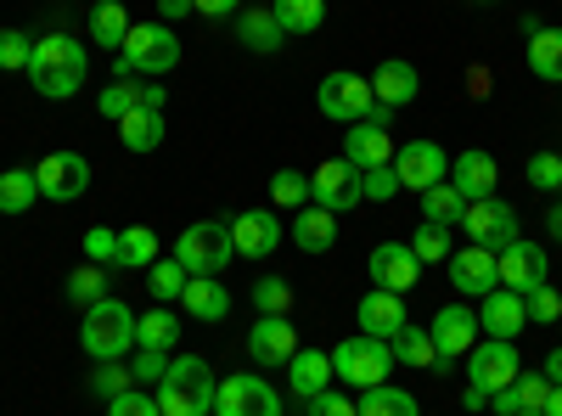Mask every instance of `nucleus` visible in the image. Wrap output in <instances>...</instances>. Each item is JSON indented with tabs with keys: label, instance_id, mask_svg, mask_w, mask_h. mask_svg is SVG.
I'll use <instances>...</instances> for the list:
<instances>
[{
	"label": "nucleus",
	"instance_id": "1",
	"mask_svg": "<svg viewBox=\"0 0 562 416\" xmlns=\"http://www.w3.org/2000/svg\"><path fill=\"white\" fill-rule=\"evenodd\" d=\"M85 74H90V52L74 40V34H45L34 40V57H29V85L40 90L45 102H68L85 90Z\"/></svg>",
	"mask_w": 562,
	"mask_h": 416
},
{
	"label": "nucleus",
	"instance_id": "2",
	"mask_svg": "<svg viewBox=\"0 0 562 416\" xmlns=\"http://www.w3.org/2000/svg\"><path fill=\"white\" fill-rule=\"evenodd\" d=\"M214 389L220 383H214L203 355H175L164 383L153 394H158V411L164 416H214Z\"/></svg>",
	"mask_w": 562,
	"mask_h": 416
},
{
	"label": "nucleus",
	"instance_id": "3",
	"mask_svg": "<svg viewBox=\"0 0 562 416\" xmlns=\"http://www.w3.org/2000/svg\"><path fill=\"white\" fill-rule=\"evenodd\" d=\"M79 344L90 360H124L135 349V310L124 299H102L85 310V327H79Z\"/></svg>",
	"mask_w": 562,
	"mask_h": 416
},
{
	"label": "nucleus",
	"instance_id": "4",
	"mask_svg": "<svg viewBox=\"0 0 562 416\" xmlns=\"http://www.w3.org/2000/svg\"><path fill=\"white\" fill-rule=\"evenodd\" d=\"M175 259L186 265V276H220L231 259H237V243H231V220H198L180 231Z\"/></svg>",
	"mask_w": 562,
	"mask_h": 416
},
{
	"label": "nucleus",
	"instance_id": "5",
	"mask_svg": "<svg viewBox=\"0 0 562 416\" xmlns=\"http://www.w3.org/2000/svg\"><path fill=\"white\" fill-rule=\"evenodd\" d=\"M180 63V40L169 23H130L124 45H119V74H169Z\"/></svg>",
	"mask_w": 562,
	"mask_h": 416
},
{
	"label": "nucleus",
	"instance_id": "6",
	"mask_svg": "<svg viewBox=\"0 0 562 416\" xmlns=\"http://www.w3.org/2000/svg\"><path fill=\"white\" fill-rule=\"evenodd\" d=\"M333 372H338L349 389H378V383H389V372H394V349H389L383 338L355 333V338H344V344L333 349Z\"/></svg>",
	"mask_w": 562,
	"mask_h": 416
},
{
	"label": "nucleus",
	"instance_id": "7",
	"mask_svg": "<svg viewBox=\"0 0 562 416\" xmlns=\"http://www.w3.org/2000/svg\"><path fill=\"white\" fill-rule=\"evenodd\" d=\"M524 372V360H518V344H473L467 349V389H484V394H501L506 383H518Z\"/></svg>",
	"mask_w": 562,
	"mask_h": 416
},
{
	"label": "nucleus",
	"instance_id": "8",
	"mask_svg": "<svg viewBox=\"0 0 562 416\" xmlns=\"http://www.w3.org/2000/svg\"><path fill=\"white\" fill-rule=\"evenodd\" d=\"M214 416H281V394L259 372H237L214 389Z\"/></svg>",
	"mask_w": 562,
	"mask_h": 416
},
{
	"label": "nucleus",
	"instance_id": "9",
	"mask_svg": "<svg viewBox=\"0 0 562 416\" xmlns=\"http://www.w3.org/2000/svg\"><path fill=\"white\" fill-rule=\"evenodd\" d=\"M461 231H467V243L501 254L506 243H518V209H506L501 198H479V203H467Z\"/></svg>",
	"mask_w": 562,
	"mask_h": 416
},
{
	"label": "nucleus",
	"instance_id": "10",
	"mask_svg": "<svg viewBox=\"0 0 562 416\" xmlns=\"http://www.w3.org/2000/svg\"><path fill=\"white\" fill-rule=\"evenodd\" d=\"M371 102H378L371 97V79H360V74H326L315 90V108L338 124H360L371 113Z\"/></svg>",
	"mask_w": 562,
	"mask_h": 416
},
{
	"label": "nucleus",
	"instance_id": "11",
	"mask_svg": "<svg viewBox=\"0 0 562 416\" xmlns=\"http://www.w3.org/2000/svg\"><path fill=\"white\" fill-rule=\"evenodd\" d=\"M310 203H321L326 214H344V209H360L366 192H360V169L349 158H326L315 175H310Z\"/></svg>",
	"mask_w": 562,
	"mask_h": 416
},
{
	"label": "nucleus",
	"instance_id": "12",
	"mask_svg": "<svg viewBox=\"0 0 562 416\" xmlns=\"http://www.w3.org/2000/svg\"><path fill=\"white\" fill-rule=\"evenodd\" d=\"M394 175H400V192H428L439 180H450V153L439 142H411L394 153Z\"/></svg>",
	"mask_w": 562,
	"mask_h": 416
},
{
	"label": "nucleus",
	"instance_id": "13",
	"mask_svg": "<svg viewBox=\"0 0 562 416\" xmlns=\"http://www.w3.org/2000/svg\"><path fill=\"white\" fill-rule=\"evenodd\" d=\"M34 180H40V198L74 203V198L90 192V164H85L79 153H52V158L34 164Z\"/></svg>",
	"mask_w": 562,
	"mask_h": 416
},
{
	"label": "nucleus",
	"instance_id": "14",
	"mask_svg": "<svg viewBox=\"0 0 562 416\" xmlns=\"http://www.w3.org/2000/svg\"><path fill=\"white\" fill-rule=\"evenodd\" d=\"M445 270H450V282H456V293H461V299H484V293H495V288H501L495 254H490V248H479V243L450 248Z\"/></svg>",
	"mask_w": 562,
	"mask_h": 416
},
{
	"label": "nucleus",
	"instance_id": "15",
	"mask_svg": "<svg viewBox=\"0 0 562 416\" xmlns=\"http://www.w3.org/2000/svg\"><path fill=\"white\" fill-rule=\"evenodd\" d=\"M495 270H501V288H512V293H529V288H540L546 282V270H551V254L540 248V243H506L501 254H495Z\"/></svg>",
	"mask_w": 562,
	"mask_h": 416
},
{
	"label": "nucleus",
	"instance_id": "16",
	"mask_svg": "<svg viewBox=\"0 0 562 416\" xmlns=\"http://www.w3.org/2000/svg\"><path fill=\"white\" fill-rule=\"evenodd\" d=\"M529 327V310H524V293L512 288H495L479 299V333L501 338V344H518V333Z\"/></svg>",
	"mask_w": 562,
	"mask_h": 416
},
{
	"label": "nucleus",
	"instance_id": "17",
	"mask_svg": "<svg viewBox=\"0 0 562 416\" xmlns=\"http://www.w3.org/2000/svg\"><path fill=\"white\" fill-rule=\"evenodd\" d=\"M248 355H254L259 366H288V360L299 355L293 321H288V315H259L254 333H248Z\"/></svg>",
	"mask_w": 562,
	"mask_h": 416
},
{
	"label": "nucleus",
	"instance_id": "18",
	"mask_svg": "<svg viewBox=\"0 0 562 416\" xmlns=\"http://www.w3.org/2000/svg\"><path fill=\"white\" fill-rule=\"evenodd\" d=\"M428 338H434L439 360H456L461 349H473V344H479V310H467V304H445V310L434 315Z\"/></svg>",
	"mask_w": 562,
	"mask_h": 416
},
{
	"label": "nucleus",
	"instance_id": "19",
	"mask_svg": "<svg viewBox=\"0 0 562 416\" xmlns=\"http://www.w3.org/2000/svg\"><path fill=\"white\" fill-rule=\"evenodd\" d=\"M422 276V259L411 254V243H378L371 248V282L389 293H411Z\"/></svg>",
	"mask_w": 562,
	"mask_h": 416
},
{
	"label": "nucleus",
	"instance_id": "20",
	"mask_svg": "<svg viewBox=\"0 0 562 416\" xmlns=\"http://www.w3.org/2000/svg\"><path fill=\"white\" fill-rule=\"evenodd\" d=\"M231 243H237V259H265V254H276V243H281V220H276L270 209L237 214V220H231Z\"/></svg>",
	"mask_w": 562,
	"mask_h": 416
},
{
	"label": "nucleus",
	"instance_id": "21",
	"mask_svg": "<svg viewBox=\"0 0 562 416\" xmlns=\"http://www.w3.org/2000/svg\"><path fill=\"white\" fill-rule=\"evenodd\" d=\"M495 180H501V164L490 158V153H461V158H450V187L467 198V203H479V198H495Z\"/></svg>",
	"mask_w": 562,
	"mask_h": 416
},
{
	"label": "nucleus",
	"instance_id": "22",
	"mask_svg": "<svg viewBox=\"0 0 562 416\" xmlns=\"http://www.w3.org/2000/svg\"><path fill=\"white\" fill-rule=\"evenodd\" d=\"M344 158H349L355 169H371V164H394L389 124H371V119L349 124V135H344Z\"/></svg>",
	"mask_w": 562,
	"mask_h": 416
},
{
	"label": "nucleus",
	"instance_id": "23",
	"mask_svg": "<svg viewBox=\"0 0 562 416\" xmlns=\"http://www.w3.org/2000/svg\"><path fill=\"white\" fill-rule=\"evenodd\" d=\"M333 355L326 349H299L293 360H288V389L299 394V400H315V394H326L333 389Z\"/></svg>",
	"mask_w": 562,
	"mask_h": 416
},
{
	"label": "nucleus",
	"instance_id": "24",
	"mask_svg": "<svg viewBox=\"0 0 562 416\" xmlns=\"http://www.w3.org/2000/svg\"><path fill=\"white\" fill-rule=\"evenodd\" d=\"M180 310L192 315V321H225V315H231V293H225L220 276H186Z\"/></svg>",
	"mask_w": 562,
	"mask_h": 416
},
{
	"label": "nucleus",
	"instance_id": "25",
	"mask_svg": "<svg viewBox=\"0 0 562 416\" xmlns=\"http://www.w3.org/2000/svg\"><path fill=\"white\" fill-rule=\"evenodd\" d=\"M400 327H405V299H400V293L378 288V293L360 299V333H366V338H383V344H389Z\"/></svg>",
	"mask_w": 562,
	"mask_h": 416
},
{
	"label": "nucleus",
	"instance_id": "26",
	"mask_svg": "<svg viewBox=\"0 0 562 416\" xmlns=\"http://www.w3.org/2000/svg\"><path fill=\"white\" fill-rule=\"evenodd\" d=\"M416 90H422V74H416L411 63H400V57H389L378 74H371V97H378L383 108H405V102H416Z\"/></svg>",
	"mask_w": 562,
	"mask_h": 416
},
{
	"label": "nucleus",
	"instance_id": "27",
	"mask_svg": "<svg viewBox=\"0 0 562 416\" xmlns=\"http://www.w3.org/2000/svg\"><path fill=\"white\" fill-rule=\"evenodd\" d=\"M293 243H299L304 254H326V248L338 243V214H326L321 203L299 209V214H293Z\"/></svg>",
	"mask_w": 562,
	"mask_h": 416
},
{
	"label": "nucleus",
	"instance_id": "28",
	"mask_svg": "<svg viewBox=\"0 0 562 416\" xmlns=\"http://www.w3.org/2000/svg\"><path fill=\"white\" fill-rule=\"evenodd\" d=\"M119 135H124V147H130V153H158V147H164V113L135 108V113L119 119Z\"/></svg>",
	"mask_w": 562,
	"mask_h": 416
},
{
	"label": "nucleus",
	"instance_id": "29",
	"mask_svg": "<svg viewBox=\"0 0 562 416\" xmlns=\"http://www.w3.org/2000/svg\"><path fill=\"white\" fill-rule=\"evenodd\" d=\"M180 344V315L175 310H147V315H135V349H175Z\"/></svg>",
	"mask_w": 562,
	"mask_h": 416
},
{
	"label": "nucleus",
	"instance_id": "30",
	"mask_svg": "<svg viewBox=\"0 0 562 416\" xmlns=\"http://www.w3.org/2000/svg\"><path fill=\"white\" fill-rule=\"evenodd\" d=\"M529 74L562 85V29H529Z\"/></svg>",
	"mask_w": 562,
	"mask_h": 416
},
{
	"label": "nucleus",
	"instance_id": "31",
	"mask_svg": "<svg viewBox=\"0 0 562 416\" xmlns=\"http://www.w3.org/2000/svg\"><path fill=\"white\" fill-rule=\"evenodd\" d=\"M130 34V12L119 7V0H102V7H90V40L102 45V52H119Z\"/></svg>",
	"mask_w": 562,
	"mask_h": 416
},
{
	"label": "nucleus",
	"instance_id": "32",
	"mask_svg": "<svg viewBox=\"0 0 562 416\" xmlns=\"http://www.w3.org/2000/svg\"><path fill=\"white\" fill-rule=\"evenodd\" d=\"M416 198H422V220L428 225H461V214H467V198L450 187V180H439V187L416 192Z\"/></svg>",
	"mask_w": 562,
	"mask_h": 416
},
{
	"label": "nucleus",
	"instance_id": "33",
	"mask_svg": "<svg viewBox=\"0 0 562 416\" xmlns=\"http://www.w3.org/2000/svg\"><path fill=\"white\" fill-rule=\"evenodd\" d=\"M270 12H276L281 34H315L326 23V0H276Z\"/></svg>",
	"mask_w": 562,
	"mask_h": 416
},
{
	"label": "nucleus",
	"instance_id": "34",
	"mask_svg": "<svg viewBox=\"0 0 562 416\" xmlns=\"http://www.w3.org/2000/svg\"><path fill=\"white\" fill-rule=\"evenodd\" d=\"M34 203H40L34 169H7V175H0V214H29Z\"/></svg>",
	"mask_w": 562,
	"mask_h": 416
},
{
	"label": "nucleus",
	"instance_id": "35",
	"mask_svg": "<svg viewBox=\"0 0 562 416\" xmlns=\"http://www.w3.org/2000/svg\"><path fill=\"white\" fill-rule=\"evenodd\" d=\"M355 411H360V416H416V394L378 383V389H360V405H355Z\"/></svg>",
	"mask_w": 562,
	"mask_h": 416
},
{
	"label": "nucleus",
	"instance_id": "36",
	"mask_svg": "<svg viewBox=\"0 0 562 416\" xmlns=\"http://www.w3.org/2000/svg\"><path fill=\"white\" fill-rule=\"evenodd\" d=\"M158 259H164V254H158L153 225H130V231H119V265L147 270V265H158Z\"/></svg>",
	"mask_w": 562,
	"mask_h": 416
},
{
	"label": "nucleus",
	"instance_id": "37",
	"mask_svg": "<svg viewBox=\"0 0 562 416\" xmlns=\"http://www.w3.org/2000/svg\"><path fill=\"white\" fill-rule=\"evenodd\" d=\"M389 349H394V360H400V366H439V349H434V338L422 333V327H411V321H405V327L389 338Z\"/></svg>",
	"mask_w": 562,
	"mask_h": 416
},
{
	"label": "nucleus",
	"instance_id": "38",
	"mask_svg": "<svg viewBox=\"0 0 562 416\" xmlns=\"http://www.w3.org/2000/svg\"><path fill=\"white\" fill-rule=\"evenodd\" d=\"M237 40L248 45V52H276V45H281L276 12H237Z\"/></svg>",
	"mask_w": 562,
	"mask_h": 416
},
{
	"label": "nucleus",
	"instance_id": "39",
	"mask_svg": "<svg viewBox=\"0 0 562 416\" xmlns=\"http://www.w3.org/2000/svg\"><path fill=\"white\" fill-rule=\"evenodd\" d=\"M270 203H276V209H310V175L276 169V175H270Z\"/></svg>",
	"mask_w": 562,
	"mask_h": 416
},
{
	"label": "nucleus",
	"instance_id": "40",
	"mask_svg": "<svg viewBox=\"0 0 562 416\" xmlns=\"http://www.w3.org/2000/svg\"><path fill=\"white\" fill-rule=\"evenodd\" d=\"M68 299H74L79 310L102 304V299H113V293H108V276H102V265H79V270L68 276Z\"/></svg>",
	"mask_w": 562,
	"mask_h": 416
},
{
	"label": "nucleus",
	"instance_id": "41",
	"mask_svg": "<svg viewBox=\"0 0 562 416\" xmlns=\"http://www.w3.org/2000/svg\"><path fill=\"white\" fill-rule=\"evenodd\" d=\"M135 108H140V85H135L130 74H119V79L102 90V102H97V113H102V119H113V124H119L124 113H135Z\"/></svg>",
	"mask_w": 562,
	"mask_h": 416
},
{
	"label": "nucleus",
	"instance_id": "42",
	"mask_svg": "<svg viewBox=\"0 0 562 416\" xmlns=\"http://www.w3.org/2000/svg\"><path fill=\"white\" fill-rule=\"evenodd\" d=\"M411 254H416L422 265H445V259H450V225H428V220H422L416 237H411Z\"/></svg>",
	"mask_w": 562,
	"mask_h": 416
},
{
	"label": "nucleus",
	"instance_id": "43",
	"mask_svg": "<svg viewBox=\"0 0 562 416\" xmlns=\"http://www.w3.org/2000/svg\"><path fill=\"white\" fill-rule=\"evenodd\" d=\"M147 288H153V299H175L180 304V288H186V265L169 254V259H158V265H147Z\"/></svg>",
	"mask_w": 562,
	"mask_h": 416
},
{
	"label": "nucleus",
	"instance_id": "44",
	"mask_svg": "<svg viewBox=\"0 0 562 416\" xmlns=\"http://www.w3.org/2000/svg\"><path fill=\"white\" fill-rule=\"evenodd\" d=\"M90 389H97V400H119L124 389H135L130 366L124 360H97V372H90Z\"/></svg>",
	"mask_w": 562,
	"mask_h": 416
},
{
	"label": "nucleus",
	"instance_id": "45",
	"mask_svg": "<svg viewBox=\"0 0 562 416\" xmlns=\"http://www.w3.org/2000/svg\"><path fill=\"white\" fill-rule=\"evenodd\" d=\"M29 57H34V40L23 29H0V68H7V74H29Z\"/></svg>",
	"mask_w": 562,
	"mask_h": 416
},
{
	"label": "nucleus",
	"instance_id": "46",
	"mask_svg": "<svg viewBox=\"0 0 562 416\" xmlns=\"http://www.w3.org/2000/svg\"><path fill=\"white\" fill-rule=\"evenodd\" d=\"M164 372H169V355H164V349H135V360H130L135 389H158Z\"/></svg>",
	"mask_w": 562,
	"mask_h": 416
},
{
	"label": "nucleus",
	"instance_id": "47",
	"mask_svg": "<svg viewBox=\"0 0 562 416\" xmlns=\"http://www.w3.org/2000/svg\"><path fill=\"white\" fill-rule=\"evenodd\" d=\"M360 192H366L371 203H389V198L400 192V175H394V164H371V169H360Z\"/></svg>",
	"mask_w": 562,
	"mask_h": 416
},
{
	"label": "nucleus",
	"instance_id": "48",
	"mask_svg": "<svg viewBox=\"0 0 562 416\" xmlns=\"http://www.w3.org/2000/svg\"><path fill=\"white\" fill-rule=\"evenodd\" d=\"M254 304H259V315H288L293 310V288L281 282V276H265V282L254 288Z\"/></svg>",
	"mask_w": 562,
	"mask_h": 416
},
{
	"label": "nucleus",
	"instance_id": "49",
	"mask_svg": "<svg viewBox=\"0 0 562 416\" xmlns=\"http://www.w3.org/2000/svg\"><path fill=\"white\" fill-rule=\"evenodd\" d=\"M524 175H529L535 192H562V158H557V153H535Z\"/></svg>",
	"mask_w": 562,
	"mask_h": 416
},
{
	"label": "nucleus",
	"instance_id": "50",
	"mask_svg": "<svg viewBox=\"0 0 562 416\" xmlns=\"http://www.w3.org/2000/svg\"><path fill=\"white\" fill-rule=\"evenodd\" d=\"M524 310H529V321H546V327H551V321H562V299H557L551 282L529 288V293H524Z\"/></svg>",
	"mask_w": 562,
	"mask_h": 416
},
{
	"label": "nucleus",
	"instance_id": "51",
	"mask_svg": "<svg viewBox=\"0 0 562 416\" xmlns=\"http://www.w3.org/2000/svg\"><path fill=\"white\" fill-rule=\"evenodd\" d=\"M108 416H164V411H158V394H147V389H124L119 400H108Z\"/></svg>",
	"mask_w": 562,
	"mask_h": 416
},
{
	"label": "nucleus",
	"instance_id": "52",
	"mask_svg": "<svg viewBox=\"0 0 562 416\" xmlns=\"http://www.w3.org/2000/svg\"><path fill=\"white\" fill-rule=\"evenodd\" d=\"M85 254H90V265H119V231L90 225L85 231Z\"/></svg>",
	"mask_w": 562,
	"mask_h": 416
},
{
	"label": "nucleus",
	"instance_id": "53",
	"mask_svg": "<svg viewBox=\"0 0 562 416\" xmlns=\"http://www.w3.org/2000/svg\"><path fill=\"white\" fill-rule=\"evenodd\" d=\"M518 400H524V411H546V394H551V383H546V372H518Z\"/></svg>",
	"mask_w": 562,
	"mask_h": 416
},
{
	"label": "nucleus",
	"instance_id": "54",
	"mask_svg": "<svg viewBox=\"0 0 562 416\" xmlns=\"http://www.w3.org/2000/svg\"><path fill=\"white\" fill-rule=\"evenodd\" d=\"M310 416H360V411H355L338 389H326V394H315V400H310Z\"/></svg>",
	"mask_w": 562,
	"mask_h": 416
},
{
	"label": "nucleus",
	"instance_id": "55",
	"mask_svg": "<svg viewBox=\"0 0 562 416\" xmlns=\"http://www.w3.org/2000/svg\"><path fill=\"white\" fill-rule=\"evenodd\" d=\"M237 7H243V0H192V12H198V18H231Z\"/></svg>",
	"mask_w": 562,
	"mask_h": 416
},
{
	"label": "nucleus",
	"instance_id": "56",
	"mask_svg": "<svg viewBox=\"0 0 562 416\" xmlns=\"http://www.w3.org/2000/svg\"><path fill=\"white\" fill-rule=\"evenodd\" d=\"M490 405H495V416H518L524 411V400H518V389H512V383L501 394H490Z\"/></svg>",
	"mask_w": 562,
	"mask_h": 416
},
{
	"label": "nucleus",
	"instance_id": "57",
	"mask_svg": "<svg viewBox=\"0 0 562 416\" xmlns=\"http://www.w3.org/2000/svg\"><path fill=\"white\" fill-rule=\"evenodd\" d=\"M140 108H153V113H164V85H140Z\"/></svg>",
	"mask_w": 562,
	"mask_h": 416
},
{
	"label": "nucleus",
	"instance_id": "58",
	"mask_svg": "<svg viewBox=\"0 0 562 416\" xmlns=\"http://www.w3.org/2000/svg\"><path fill=\"white\" fill-rule=\"evenodd\" d=\"M158 12H164V23H175V18L192 12V0H158Z\"/></svg>",
	"mask_w": 562,
	"mask_h": 416
},
{
	"label": "nucleus",
	"instance_id": "59",
	"mask_svg": "<svg viewBox=\"0 0 562 416\" xmlns=\"http://www.w3.org/2000/svg\"><path fill=\"white\" fill-rule=\"evenodd\" d=\"M546 383H551V389H562V349H551V355H546Z\"/></svg>",
	"mask_w": 562,
	"mask_h": 416
},
{
	"label": "nucleus",
	"instance_id": "60",
	"mask_svg": "<svg viewBox=\"0 0 562 416\" xmlns=\"http://www.w3.org/2000/svg\"><path fill=\"white\" fill-rule=\"evenodd\" d=\"M461 400H467V411H484V405H490V394H484V389H467Z\"/></svg>",
	"mask_w": 562,
	"mask_h": 416
},
{
	"label": "nucleus",
	"instance_id": "61",
	"mask_svg": "<svg viewBox=\"0 0 562 416\" xmlns=\"http://www.w3.org/2000/svg\"><path fill=\"white\" fill-rule=\"evenodd\" d=\"M546 416H562V389H551V394H546Z\"/></svg>",
	"mask_w": 562,
	"mask_h": 416
},
{
	"label": "nucleus",
	"instance_id": "62",
	"mask_svg": "<svg viewBox=\"0 0 562 416\" xmlns=\"http://www.w3.org/2000/svg\"><path fill=\"white\" fill-rule=\"evenodd\" d=\"M551 237H557V243H562V209H557V214H551Z\"/></svg>",
	"mask_w": 562,
	"mask_h": 416
},
{
	"label": "nucleus",
	"instance_id": "63",
	"mask_svg": "<svg viewBox=\"0 0 562 416\" xmlns=\"http://www.w3.org/2000/svg\"><path fill=\"white\" fill-rule=\"evenodd\" d=\"M518 416H546V411H518Z\"/></svg>",
	"mask_w": 562,
	"mask_h": 416
}]
</instances>
